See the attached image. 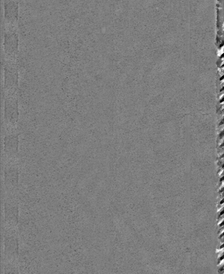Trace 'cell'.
Segmentation results:
<instances>
[{"label": "cell", "mask_w": 224, "mask_h": 274, "mask_svg": "<svg viewBox=\"0 0 224 274\" xmlns=\"http://www.w3.org/2000/svg\"><path fill=\"white\" fill-rule=\"evenodd\" d=\"M19 117L17 93L6 94L5 96L4 118L5 123L10 129L17 126Z\"/></svg>", "instance_id": "6da1fadb"}, {"label": "cell", "mask_w": 224, "mask_h": 274, "mask_svg": "<svg viewBox=\"0 0 224 274\" xmlns=\"http://www.w3.org/2000/svg\"><path fill=\"white\" fill-rule=\"evenodd\" d=\"M4 254L7 263H15L19 257V240L16 228H7L4 236Z\"/></svg>", "instance_id": "7a4b0ae2"}, {"label": "cell", "mask_w": 224, "mask_h": 274, "mask_svg": "<svg viewBox=\"0 0 224 274\" xmlns=\"http://www.w3.org/2000/svg\"><path fill=\"white\" fill-rule=\"evenodd\" d=\"M14 160L11 159L5 167V186L8 193L14 192L18 188L19 169Z\"/></svg>", "instance_id": "3957f363"}, {"label": "cell", "mask_w": 224, "mask_h": 274, "mask_svg": "<svg viewBox=\"0 0 224 274\" xmlns=\"http://www.w3.org/2000/svg\"><path fill=\"white\" fill-rule=\"evenodd\" d=\"M4 89L5 93H17L19 86L18 70L14 61H10L5 66Z\"/></svg>", "instance_id": "277c9868"}, {"label": "cell", "mask_w": 224, "mask_h": 274, "mask_svg": "<svg viewBox=\"0 0 224 274\" xmlns=\"http://www.w3.org/2000/svg\"><path fill=\"white\" fill-rule=\"evenodd\" d=\"M5 221L6 226L16 228L19 223V205L14 199L10 198L5 203Z\"/></svg>", "instance_id": "5b68a950"}, {"label": "cell", "mask_w": 224, "mask_h": 274, "mask_svg": "<svg viewBox=\"0 0 224 274\" xmlns=\"http://www.w3.org/2000/svg\"><path fill=\"white\" fill-rule=\"evenodd\" d=\"M19 144V139L17 133L11 132L5 136L4 151L7 156L10 159H15L17 156Z\"/></svg>", "instance_id": "8992f818"}, {"label": "cell", "mask_w": 224, "mask_h": 274, "mask_svg": "<svg viewBox=\"0 0 224 274\" xmlns=\"http://www.w3.org/2000/svg\"><path fill=\"white\" fill-rule=\"evenodd\" d=\"M5 51L10 61H14L18 50V36L15 33H9L5 36L4 43Z\"/></svg>", "instance_id": "52a82bcc"}, {"label": "cell", "mask_w": 224, "mask_h": 274, "mask_svg": "<svg viewBox=\"0 0 224 274\" xmlns=\"http://www.w3.org/2000/svg\"><path fill=\"white\" fill-rule=\"evenodd\" d=\"M18 17V6L13 1H10L5 4V17L9 20L15 21Z\"/></svg>", "instance_id": "ba28073f"}, {"label": "cell", "mask_w": 224, "mask_h": 274, "mask_svg": "<svg viewBox=\"0 0 224 274\" xmlns=\"http://www.w3.org/2000/svg\"><path fill=\"white\" fill-rule=\"evenodd\" d=\"M5 273H19L18 267L16 263H7L5 268Z\"/></svg>", "instance_id": "9c48e42d"}]
</instances>
